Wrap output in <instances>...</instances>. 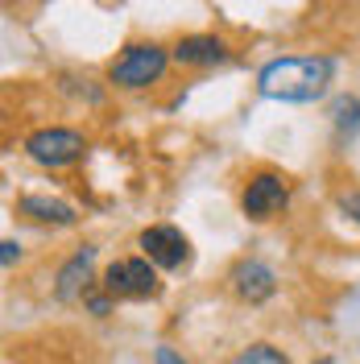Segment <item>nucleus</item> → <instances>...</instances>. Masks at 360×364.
Listing matches in <instances>:
<instances>
[{
    "label": "nucleus",
    "instance_id": "f257e3e1",
    "mask_svg": "<svg viewBox=\"0 0 360 364\" xmlns=\"http://www.w3.org/2000/svg\"><path fill=\"white\" fill-rule=\"evenodd\" d=\"M336 75L332 58H273L257 70V91L277 104H315Z\"/></svg>",
    "mask_w": 360,
    "mask_h": 364
},
{
    "label": "nucleus",
    "instance_id": "f03ea898",
    "mask_svg": "<svg viewBox=\"0 0 360 364\" xmlns=\"http://www.w3.org/2000/svg\"><path fill=\"white\" fill-rule=\"evenodd\" d=\"M170 58H174V54H166L158 42H133L112 58L108 79L125 91H141V87H149V83H158Z\"/></svg>",
    "mask_w": 360,
    "mask_h": 364
},
{
    "label": "nucleus",
    "instance_id": "7ed1b4c3",
    "mask_svg": "<svg viewBox=\"0 0 360 364\" xmlns=\"http://www.w3.org/2000/svg\"><path fill=\"white\" fill-rule=\"evenodd\" d=\"M25 154L46 170H63V166H75L88 154V141L75 129H38V133L25 136Z\"/></svg>",
    "mask_w": 360,
    "mask_h": 364
},
{
    "label": "nucleus",
    "instance_id": "20e7f679",
    "mask_svg": "<svg viewBox=\"0 0 360 364\" xmlns=\"http://www.w3.org/2000/svg\"><path fill=\"white\" fill-rule=\"evenodd\" d=\"M290 207V182L282 178V174H273V170H261V174H253L245 182V195H240V211H245L248 220H257V224H265L273 215H282Z\"/></svg>",
    "mask_w": 360,
    "mask_h": 364
},
{
    "label": "nucleus",
    "instance_id": "39448f33",
    "mask_svg": "<svg viewBox=\"0 0 360 364\" xmlns=\"http://www.w3.org/2000/svg\"><path fill=\"white\" fill-rule=\"evenodd\" d=\"M104 294L112 298H154L158 294V265L149 257H125L104 269Z\"/></svg>",
    "mask_w": 360,
    "mask_h": 364
},
{
    "label": "nucleus",
    "instance_id": "423d86ee",
    "mask_svg": "<svg viewBox=\"0 0 360 364\" xmlns=\"http://www.w3.org/2000/svg\"><path fill=\"white\" fill-rule=\"evenodd\" d=\"M228 286H232V294L248 302V306H261V302H270L277 294V273L265 265V261H257V257H245V261H236L232 273H228Z\"/></svg>",
    "mask_w": 360,
    "mask_h": 364
},
{
    "label": "nucleus",
    "instance_id": "0eeeda50",
    "mask_svg": "<svg viewBox=\"0 0 360 364\" xmlns=\"http://www.w3.org/2000/svg\"><path fill=\"white\" fill-rule=\"evenodd\" d=\"M137 245H141V252H145L158 269H179V265H186V261H191V240H186L174 224L145 228Z\"/></svg>",
    "mask_w": 360,
    "mask_h": 364
},
{
    "label": "nucleus",
    "instance_id": "6e6552de",
    "mask_svg": "<svg viewBox=\"0 0 360 364\" xmlns=\"http://www.w3.org/2000/svg\"><path fill=\"white\" fill-rule=\"evenodd\" d=\"M91 265H95V245H83V249H79V252L67 261V265L58 269L54 298H58V302H75V298L88 294V286H91Z\"/></svg>",
    "mask_w": 360,
    "mask_h": 364
},
{
    "label": "nucleus",
    "instance_id": "1a4fd4ad",
    "mask_svg": "<svg viewBox=\"0 0 360 364\" xmlns=\"http://www.w3.org/2000/svg\"><path fill=\"white\" fill-rule=\"evenodd\" d=\"M170 54H174L179 67H220V63H228V46L216 33H191Z\"/></svg>",
    "mask_w": 360,
    "mask_h": 364
},
{
    "label": "nucleus",
    "instance_id": "9d476101",
    "mask_svg": "<svg viewBox=\"0 0 360 364\" xmlns=\"http://www.w3.org/2000/svg\"><path fill=\"white\" fill-rule=\"evenodd\" d=\"M17 211L29 215V220H38V224H54V228L79 224V211L70 203H63V199H50V195H25L17 203Z\"/></svg>",
    "mask_w": 360,
    "mask_h": 364
},
{
    "label": "nucleus",
    "instance_id": "9b49d317",
    "mask_svg": "<svg viewBox=\"0 0 360 364\" xmlns=\"http://www.w3.org/2000/svg\"><path fill=\"white\" fill-rule=\"evenodd\" d=\"M332 124H336L339 136L360 133V100L356 95H339L336 104H332Z\"/></svg>",
    "mask_w": 360,
    "mask_h": 364
},
{
    "label": "nucleus",
    "instance_id": "f8f14e48",
    "mask_svg": "<svg viewBox=\"0 0 360 364\" xmlns=\"http://www.w3.org/2000/svg\"><path fill=\"white\" fill-rule=\"evenodd\" d=\"M228 364H290V360H286L273 343H248V348H240Z\"/></svg>",
    "mask_w": 360,
    "mask_h": 364
},
{
    "label": "nucleus",
    "instance_id": "ddd939ff",
    "mask_svg": "<svg viewBox=\"0 0 360 364\" xmlns=\"http://www.w3.org/2000/svg\"><path fill=\"white\" fill-rule=\"evenodd\" d=\"M339 211H344L352 224H360V191H348V195H339Z\"/></svg>",
    "mask_w": 360,
    "mask_h": 364
},
{
    "label": "nucleus",
    "instance_id": "4468645a",
    "mask_svg": "<svg viewBox=\"0 0 360 364\" xmlns=\"http://www.w3.org/2000/svg\"><path fill=\"white\" fill-rule=\"evenodd\" d=\"M17 261H21V245H17V240H4V245H0V265L13 269Z\"/></svg>",
    "mask_w": 360,
    "mask_h": 364
},
{
    "label": "nucleus",
    "instance_id": "2eb2a0df",
    "mask_svg": "<svg viewBox=\"0 0 360 364\" xmlns=\"http://www.w3.org/2000/svg\"><path fill=\"white\" fill-rule=\"evenodd\" d=\"M154 364H186V360H182L170 343H158V348H154Z\"/></svg>",
    "mask_w": 360,
    "mask_h": 364
}]
</instances>
